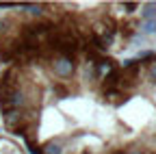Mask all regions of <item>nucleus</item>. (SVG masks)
Instances as JSON below:
<instances>
[{"mask_svg": "<svg viewBox=\"0 0 156 154\" xmlns=\"http://www.w3.org/2000/svg\"><path fill=\"white\" fill-rule=\"evenodd\" d=\"M74 70H76L74 61L69 59V56H65V54H58V56L52 59V72L58 76V78H67V76H72Z\"/></svg>", "mask_w": 156, "mask_h": 154, "instance_id": "nucleus-1", "label": "nucleus"}, {"mask_svg": "<svg viewBox=\"0 0 156 154\" xmlns=\"http://www.w3.org/2000/svg\"><path fill=\"white\" fill-rule=\"evenodd\" d=\"M139 9H141V17H143V22L156 20V2H145V5H139Z\"/></svg>", "mask_w": 156, "mask_h": 154, "instance_id": "nucleus-2", "label": "nucleus"}, {"mask_svg": "<svg viewBox=\"0 0 156 154\" xmlns=\"http://www.w3.org/2000/svg\"><path fill=\"white\" fill-rule=\"evenodd\" d=\"M39 154H63V143L61 141H50L44 145V150Z\"/></svg>", "mask_w": 156, "mask_h": 154, "instance_id": "nucleus-3", "label": "nucleus"}, {"mask_svg": "<svg viewBox=\"0 0 156 154\" xmlns=\"http://www.w3.org/2000/svg\"><path fill=\"white\" fill-rule=\"evenodd\" d=\"M141 33H143V35H154V33H156V20L143 22V24H141Z\"/></svg>", "mask_w": 156, "mask_h": 154, "instance_id": "nucleus-4", "label": "nucleus"}, {"mask_svg": "<svg viewBox=\"0 0 156 154\" xmlns=\"http://www.w3.org/2000/svg\"><path fill=\"white\" fill-rule=\"evenodd\" d=\"M150 76H152V81H156V59L150 63Z\"/></svg>", "mask_w": 156, "mask_h": 154, "instance_id": "nucleus-5", "label": "nucleus"}, {"mask_svg": "<svg viewBox=\"0 0 156 154\" xmlns=\"http://www.w3.org/2000/svg\"><path fill=\"white\" fill-rule=\"evenodd\" d=\"M126 154H143L141 150H130V152H126Z\"/></svg>", "mask_w": 156, "mask_h": 154, "instance_id": "nucleus-6", "label": "nucleus"}, {"mask_svg": "<svg viewBox=\"0 0 156 154\" xmlns=\"http://www.w3.org/2000/svg\"><path fill=\"white\" fill-rule=\"evenodd\" d=\"M113 154H126V152H122V150H115V152H113Z\"/></svg>", "mask_w": 156, "mask_h": 154, "instance_id": "nucleus-7", "label": "nucleus"}]
</instances>
